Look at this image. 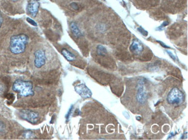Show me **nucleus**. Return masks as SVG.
I'll return each mask as SVG.
<instances>
[{
  "label": "nucleus",
  "instance_id": "nucleus-1",
  "mask_svg": "<svg viewBox=\"0 0 188 140\" xmlns=\"http://www.w3.org/2000/svg\"><path fill=\"white\" fill-rule=\"evenodd\" d=\"M29 37L26 34H22L12 36L9 42V50L11 53L19 54L24 52Z\"/></svg>",
  "mask_w": 188,
  "mask_h": 140
},
{
  "label": "nucleus",
  "instance_id": "nucleus-12",
  "mask_svg": "<svg viewBox=\"0 0 188 140\" xmlns=\"http://www.w3.org/2000/svg\"><path fill=\"white\" fill-rule=\"evenodd\" d=\"M97 53L98 55H99V56H104L107 53V50L104 46L102 45H98L97 47Z\"/></svg>",
  "mask_w": 188,
  "mask_h": 140
},
{
  "label": "nucleus",
  "instance_id": "nucleus-10",
  "mask_svg": "<svg viewBox=\"0 0 188 140\" xmlns=\"http://www.w3.org/2000/svg\"><path fill=\"white\" fill-rule=\"evenodd\" d=\"M61 53L64 56V57L66 59V60L69 61H72L76 59L75 54L66 49H63L61 50Z\"/></svg>",
  "mask_w": 188,
  "mask_h": 140
},
{
  "label": "nucleus",
  "instance_id": "nucleus-7",
  "mask_svg": "<svg viewBox=\"0 0 188 140\" xmlns=\"http://www.w3.org/2000/svg\"><path fill=\"white\" fill-rule=\"evenodd\" d=\"M75 91L78 95L84 99L90 98L92 96L91 91L84 83H81L76 85L75 87Z\"/></svg>",
  "mask_w": 188,
  "mask_h": 140
},
{
  "label": "nucleus",
  "instance_id": "nucleus-15",
  "mask_svg": "<svg viewBox=\"0 0 188 140\" xmlns=\"http://www.w3.org/2000/svg\"><path fill=\"white\" fill-rule=\"evenodd\" d=\"M27 21L29 23H30V24H31V25H33V26H37V24L36 22H35L34 20H33V19L27 18Z\"/></svg>",
  "mask_w": 188,
  "mask_h": 140
},
{
  "label": "nucleus",
  "instance_id": "nucleus-23",
  "mask_svg": "<svg viewBox=\"0 0 188 140\" xmlns=\"http://www.w3.org/2000/svg\"><path fill=\"white\" fill-rule=\"evenodd\" d=\"M12 1H13V2H16V1H18V0H12Z\"/></svg>",
  "mask_w": 188,
  "mask_h": 140
},
{
  "label": "nucleus",
  "instance_id": "nucleus-18",
  "mask_svg": "<svg viewBox=\"0 0 188 140\" xmlns=\"http://www.w3.org/2000/svg\"><path fill=\"white\" fill-rule=\"evenodd\" d=\"M71 7L72 8H73L75 10L78 9V6L77 4H75V3H72V4H71Z\"/></svg>",
  "mask_w": 188,
  "mask_h": 140
},
{
  "label": "nucleus",
  "instance_id": "nucleus-14",
  "mask_svg": "<svg viewBox=\"0 0 188 140\" xmlns=\"http://www.w3.org/2000/svg\"><path fill=\"white\" fill-rule=\"evenodd\" d=\"M72 110H73V106H71V108H70V110L68 111L67 114V115H66V119H67V121H68V120H69V119H70V116H71V115Z\"/></svg>",
  "mask_w": 188,
  "mask_h": 140
},
{
  "label": "nucleus",
  "instance_id": "nucleus-20",
  "mask_svg": "<svg viewBox=\"0 0 188 140\" xmlns=\"http://www.w3.org/2000/svg\"><path fill=\"white\" fill-rule=\"evenodd\" d=\"M3 22V17H2L1 14L0 13V28H1V27L2 26Z\"/></svg>",
  "mask_w": 188,
  "mask_h": 140
},
{
  "label": "nucleus",
  "instance_id": "nucleus-19",
  "mask_svg": "<svg viewBox=\"0 0 188 140\" xmlns=\"http://www.w3.org/2000/svg\"><path fill=\"white\" fill-rule=\"evenodd\" d=\"M5 130V126L3 122H0V132H3Z\"/></svg>",
  "mask_w": 188,
  "mask_h": 140
},
{
  "label": "nucleus",
  "instance_id": "nucleus-24",
  "mask_svg": "<svg viewBox=\"0 0 188 140\" xmlns=\"http://www.w3.org/2000/svg\"><path fill=\"white\" fill-rule=\"evenodd\" d=\"M35 1H39V0H35Z\"/></svg>",
  "mask_w": 188,
  "mask_h": 140
},
{
  "label": "nucleus",
  "instance_id": "nucleus-2",
  "mask_svg": "<svg viewBox=\"0 0 188 140\" xmlns=\"http://www.w3.org/2000/svg\"><path fill=\"white\" fill-rule=\"evenodd\" d=\"M12 90L19 93L21 97H29L34 96L33 85L31 81L17 80L12 85Z\"/></svg>",
  "mask_w": 188,
  "mask_h": 140
},
{
  "label": "nucleus",
  "instance_id": "nucleus-17",
  "mask_svg": "<svg viewBox=\"0 0 188 140\" xmlns=\"http://www.w3.org/2000/svg\"><path fill=\"white\" fill-rule=\"evenodd\" d=\"M6 97L9 100H11L12 99H14V96L13 94H8L7 96H6Z\"/></svg>",
  "mask_w": 188,
  "mask_h": 140
},
{
  "label": "nucleus",
  "instance_id": "nucleus-8",
  "mask_svg": "<svg viewBox=\"0 0 188 140\" xmlns=\"http://www.w3.org/2000/svg\"><path fill=\"white\" fill-rule=\"evenodd\" d=\"M39 7V4L37 1H32L28 4L27 10L31 16L34 18L36 16L38 12Z\"/></svg>",
  "mask_w": 188,
  "mask_h": 140
},
{
  "label": "nucleus",
  "instance_id": "nucleus-11",
  "mask_svg": "<svg viewBox=\"0 0 188 140\" xmlns=\"http://www.w3.org/2000/svg\"><path fill=\"white\" fill-rule=\"evenodd\" d=\"M70 29L71 30L72 34H74V35L76 37H80L82 35V33L79 30L77 24L74 22H72L70 24Z\"/></svg>",
  "mask_w": 188,
  "mask_h": 140
},
{
  "label": "nucleus",
  "instance_id": "nucleus-6",
  "mask_svg": "<svg viewBox=\"0 0 188 140\" xmlns=\"http://www.w3.org/2000/svg\"><path fill=\"white\" fill-rule=\"evenodd\" d=\"M34 65L38 68H41L46 63V57L44 50H38L34 53Z\"/></svg>",
  "mask_w": 188,
  "mask_h": 140
},
{
  "label": "nucleus",
  "instance_id": "nucleus-9",
  "mask_svg": "<svg viewBox=\"0 0 188 140\" xmlns=\"http://www.w3.org/2000/svg\"><path fill=\"white\" fill-rule=\"evenodd\" d=\"M130 51L134 54H139L144 50V47L140 42L135 40L133 42L131 46H130Z\"/></svg>",
  "mask_w": 188,
  "mask_h": 140
},
{
  "label": "nucleus",
  "instance_id": "nucleus-4",
  "mask_svg": "<svg viewBox=\"0 0 188 140\" xmlns=\"http://www.w3.org/2000/svg\"><path fill=\"white\" fill-rule=\"evenodd\" d=\"M20 117L23 120L30 122L32 124H35L37 123L39 119V115L37 112L31 111L29 110H23L19 112Z\"/></svg>",
  "mask_w": 188,
  "mask_h": 140
},
{
  "label": "nucleus",
  "instance_id": "nucleus-22",
  "mask_svg": "<svg viewBox=\"0 0 188 140\" xmlns=\"http://www.w3.org/2000/svg\"><path fill=\"white\" fill-rule=\"evenodd\" d=\"M158 42H159V43H160V45H161L163 46V47H164V48H169V47H168V46H166V45H164V44H163V43H162V42H160V41H158Z\"/></svg>",
  "mask_w": 188,
  "mask_h": 140
},
{
  "label": "nucleus",
  "instance_id": "nucleus-13",
  "mask_svg": "<svg viewBox=\"0 0 188 140\" xmlns=\"http://www.w3.org/2000/svg\"><path fill=\"white\" fill-rule=\"evenodd\" d=\"M33 136V132H30V131H27L24 133V136L25 137V138H31Z\"/></svg>",
  "mask_w": 188,
  "mask_h": 140
},
{
  "label": "nucleus",
  "instance_id": "nucleus-21",
  "mask_svg": "<svg viewBox=\"0 0 188 140\" xmlns=\"http://www.w3.org/2000/svg\"><path fill=\"white\" fill-rule=\"evenodd\" d=\"M167 53L169 54L170 55V57H172V59H173V60H175V58L173 56V54L172 53H171V52H167Z\"/></svg>",
  "mask_w": 188,
  "mask_h": 140
},
{
  "label": "nucleus",
  "instance_id": "nucleus-3",
  "mask_svg": "<svg viewBox=\"0 0 188 140\" xmlns=\"http://www.w3.org/2000/svg\"><path fill=\"white\" fill-rule=\"evenodd\" d=\"M184 100V94L177 87L172 88L167 97V102L171 106H179Z\"/></svg>",
  "mask_w": 188,
  "mask_h": 140
},
{
  "label": "nucleus",
  "instance_id": "nucleus-5",
  "mask_svg": "<svg viewBox=\"0 0 188 140\" xmlns=\"http://www.w3.org/2000/svg\"><path fill=\"white\" fill-rule=\"evenodd\" d=\"M147 98V94L145 86L144 80L141 79L138 81L137 85V93L136 95V100L139 104H143L146 101Z\"/></svg>",
  "mask_w": 188,
  "mask_h": 140
},
{
  "label": "nucleus",
  "instance_id": "nucleus-16",
  "mask_svg": "<svg viewBox=\"0 0 188 140\" xmlns=\"http://www.w3.org/2000/svg\"><path fill=\"white\" fill-rule=\"evenodd\" d=\"M138 30L139 31L141 32V33L143 34L144 35L147 36V35H148L147 31L144 30H143V29H141V28H138Z\"/></svg>",
  "mask_w": 188,
  "mask_h": 140
}]
</instances>
